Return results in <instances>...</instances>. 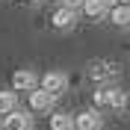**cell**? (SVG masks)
Segmentation results:
<instances>
[{"mask_svg":"<svg viewBox=\"0 0 130 130\" xmlns=\"http://www.w3.org/2000/svg\"><path fill=\"white\" fill-rule=\"evenodd\" d=\"M15 109V92H0V115H9Z\"/></svg>","mask_w":130,"mask_h":130,"instance_id":"cell-10","label":"cell"},{"mask_svg":"<svg viewBox=\"0 0 130 130\" xmlns=\"http://www.w3.org/2000/svg\"><path fill=\"white\" fill-rule=\"evenodd\" d=\"M65 86H68V77H65L62 71H47L44 77H41V92H47L50 98H56L65 92Z\"/></svg>","mask_w":130,"mask_h":130,"instance_id":"cell-1","label":"cell"},{"mask_svg":"<svg viewBox=\"0 0 130 130\" xmlns=\"http://www.w3.org/2000/svg\"><path fill=\"white\" fill-rule=\"evenodd\" d=\"M127 104V98H124L121 89H109V106H124Z\"/></svg>","mask_w":130,"mask_h":130,"instance_id":"cell-11","label":"cell"},{"mask_svg":"<svg viewBox=\"0 0 130 130\" xmlns=\"http://www.w3.org/2000/svg\"><path fill=\"white\" fill-rule=\"evenodd\" d=\"M118 6H124V9H130V0H118Z\"/></svg>","mask_w":130,"mask_h":130,"instance_id":"cell-14","label":"cell"},{"mask_svg":"<svg viewBox=\"0 0 130 130\" xmlns=\"http://www.w3.org/2000/svg\"><path fill=\"white\" fill-rule=\"evenodd\" d=\"M80 9H83L89 18H104L106 12H109V3H106V0H86Z\"/></svg>","mask_w":130,"mask_h":130,"instance_id":"cell-7","label":"cell"},{"mask_svg":"<svg viewBox=\"0 0 130 130\" xmlns=\"http://www.w3.org/2000/svg\"><path fill=\"white\" fill-rule=\"evenodd\" d=\"M109 21H112L115 27H130V9H124V6L109 9Z\"/></svg>","mask_w":130,"mask_h":130,"instance_id":"cell-8","label":"cell"},{"mask_svg":"<svg viewBox=\"0 0 130 130\" xmlns=\"http://www.w3.org/2000/svg\"><path fill=\"white\" fill-rule=\"evenodd\" d=\"M50 21H53V27H56V30H71V27L77 24V12L59 6L56 12H53V18H50Z\"/></svg>","mask_w":130,"mask_h":130,"instance_id":"cell-6","label":"cell"},{"mask_svg":"<svg viewBox=\"0 0 130 130\" xmlns=\"http://www.w3.org/2000/svg\"><path fill=\"white\" fill-rule=\"evenodd\" d=\"M32 121L27 112H18V109H12L9 115H3V121H0V130H30Z\"/></svg>","mask_w":130,"mask_h":130,"instance_id":"cell-3","label":"cell"},{"mask_svg":"<svg viewBox=\"0 0 130 130\" xmlns=\"http://www.w3.org/2000/svg\"><path fill=\"white\" fill-rule=\"evenodd\" d=\"M53 101L56 98H50L47 92H41V89L30 92V109L32 112H47V109H53Z\"/></svg>","mask_w":130,"mask_h":130,"instance_id":"cell-4","label":"cell"},{"mask_svg":"<svg viewBox=\"0 0 130 130\" xmlns=\"http://www.w3.org/2000/svg\"><path fill=\"white\" fill-rule=\"evenodd\" d=\"M95 106H109V89H98L95 92Z\"/></svg>","mask_w":130,"mask_h":130,"instance_id":"cell-12","label":"cell"},{"mask_svg":"<svg viewBox=\"0 0 130 130\" xmlns=\"http://www.w3.org/2000/svg\"><path fill=\"white\" fill-rule=\"evenodd\" d=\"M74 121V130H101V115L98 109H83V112L71 115Z\"/></svg>","mask_w":130,"mask_h":130,"instance_id":"cell-2","label":"cell"},{"mask_svg":"<svg viewBox=\"0 0 130 130\" xmlns=\"http://www.w3.org/2000/svg\"><path fill=\"white\" fill-rule=\"evenodd\" d=\"M83 3H86V0H62V9H71V12H77Z\"/></svg>","mask_w":130,"mask_h":130,"instance_id":"cell-13","label":"cell"},{"mask_svg":"<svg viewBox=\"0 0 130 130\" xmlns=\"http://www.w3.org/2000/svg\"><path fill=\"white\" fill-rule=\"evenodd\" d=\"M50 130H74V121H71V115H65V112H56V115H50Z\"/></svg>","mask_w":130,"mask_h":130,"instance_id":"cell-9","label":"cell"},{"mask_svg":"<svg viewBox=\"0 0 130 130\" xmlns=\"http://www.w3.org/2000/svg\"><path fill=\"white\" fill-rule=\"evenodd\" d=\"M12 86H15V92H32V89H39V77L32 71H15Z\"/></svg>","mask_w":130,"mask_h":130,"instance_id":"cell-5","label":"cell"}]
</instances>
